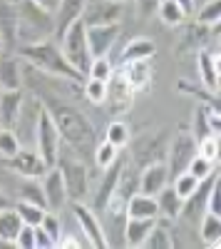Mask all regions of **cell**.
Wrapping results in <instances>:
<instances>
[{"mask_svg": "<svg viewBox=\"0 0 221 249\" xmlns=\"http://www.w3.org/2000/svg\"><path fill=\"white\" fill-rule=\"evenodd\" d=\"M40 100H43V107L47 110V115L52 117L55 127L60 132V140L67 142L75 152H87V150H95L97 144V132L92 127V122L79 112L75 110L72 105L67 102L57 100L55 95H43L37 92Z\"/></svg>", "mask_w": 221, "mask_h": 249, "instance_id": "cell-1", "label": "cell"}, {"mask_svg": "<svg viewBox=\"0 0 221 249\" xmlns=\"http://www.w3.org/2000/svg\"><path fill=\"white\" fill-rule=\"evenodd\" d=\"M17 55L23 57L28 65H32L35 70L52 75V77H63V80H72V82H85V77L79 75L70 62L65 60L63 50H60L57 43L52 40H40V43H28V45H20L15 48Z\"/></svg>", "mask_w": 221, "mask_h": 249, "instance_id": "cell-2", "label": "cell"}, {"mask_svg": "<svg viewBox=\"0 0 221 249\" xmlns=\"http://www.w3.org/2000/svg\"><path fill=\"white\" fill-rule=\"evenodd\" d=\"M15 10H17V40L23 45L52 37L55 23L50 10L40 8L32 0H15Z\"/></svg>", "mask_w": 221, "mask_h": 249, "instance_id": "cell-3", "label": "cell"}, {"mask_svg": "<svg viewBox=\"0 0 221 249\" xmlns=\"http://www.w3.org/2000/svg\"><path fill=\"white\" fill-rule=\"evenodd\" d=\"M60 50H63L65 60L70 65L87 77V70H90V62H92V55H90V48H87V37H85V23L82 20H75V23L65 30V35L57 40Z\"/></svg>", "mask_w": 221, "mask_h": 249, "instance_id": "cell-4", "label": "cell"}, {"mask_svg": "<svg viewBox=\"0 0 221 249\" xmlns=\"http://www.w3.org/2000/svg\"><path fill=\"white\" fill-rule=\"evenodd\" d=\"M57 167L63 172V182H65V192L70 202H85L87 192H90V175L87 167L75 157H63L57 155Z\"/></svg>", "mask_w": 221, "mask_h": 249, "instance_id": "cell-5", "label": "cell"}, {"mask_svg": "<svg viewBox=\"0 0 221 249\" xmlns=\"http://www.w3.org/2000/svg\"><path fill=\"white\" fill-rule=\"evenodd\" d=\"M164 155H167L164 132H147L132 142V160L137 170H144L152 162H162Z\"/></svg>", "mask_w": 221, "mask_h": 249, "instance_id": "cell-6", "label": "cell"}, {"mask_svg": "<svg viewBox=\"0 0 221 249\" xmlns=\"http://www.w3.org/2000/svg\"><path fill=\"white\" fill-rule=\"evenodd\" d=\"M60 132L55 127L52 117L47 115V110H40L37 115V155L43 157V162L47 164V170L57 164V155H60Z\"/></svg>", "mask_w": 221, "mask_h": 249, "instance_id": "cell-7", "label": "cell"}, {"mask_svg": "<svg viewBox=\"0 0 221 249\" xmlns=\"http://www.w3.org/2000/svg\"><path fill=\"white\" fill-rule=\"evenodd\" d=\"M196 155V140L191 137V132L179 130L174 142L169 144V155H167V170H169V179L176 177L179 172H184L189 167V162Z\"/></svg>", "mask_w": 221, "mask_h": 249, "instance_id": "cell-8", "label": "cell"}, {"mask_svg": "<svg viewBox=\"0 0 221 249\" xmlns=\"http://www.w3.org/2000/svg\"><path fill=\"white\" fill-rule=\"evenodd\" d=\"M79 20L85 23V28L119 23L122 20V3H117V0H87Z\"/></svg>", "mask_w": 221, "mask_h": 249, "instance_id": "cell-9", "label": "cell"}, {"mask_svg": "<svg viewBox=\"0 0 221 249\" xmlns=\"http://www.w3.org/2000/svg\"><path fill=\"white\" fill-rule=\"evenodd\" d=\"M72 214L79 224V232L87 239V244H92L95 249H105L107 247V239H105V232H102V224L95 217V212L85 202H72Z\"/></svg>", "mask_w": 221, "mask_h": 249, "instance_id": "cell-10", "label": "cell"}, {"mask_svg": "<svg viewBox=\"0 0 221 249\" xmlns=\"http://www.w3.org/2000/svg\"><path fill=\"white\" fill-rule=\"evenodd\" d=\"M119 23H110V25H90L85 28V37H87V48L92 57H110V50L114 48L117 37H119Z\"/></svg>", "mask_w": 221, "mask_h": 249, "instance_id": "cell-11", "label": "cell"}, {"mask_svg": "<svg viewBox=\"0 0 221 249\" xmlns=\"http://www.w3.org/2000/svg\"><path fill=\"white\" fill-rule=\"evenodd\" d=\"M219 182V172L214 170L211 175H206L204 179H199L196 184V190L184 199L182 204V217L187 219H202V214L206 212V199H209V192H211V187Z\"/></svg>", "mask_w": 221, "mask_h": 249, "instance_id": "cell-12", "label": "cell"}, {"mask_svg": "<svg viewBox=\"0 0 221 249\" xmlns=\"http://www.w3.org/2000/svg\"><path fill=\"white\" fill-rule=\"evenodd\" d=\"M5 160H8V167L20 177H43L47 172V164L37 155V150H23L20 147L15 155H10Z\"/></svg>", "mask_w": 221, "mask_h": 249, "instance_id": "cell-13", "label": "cell"}, {"mask_svg": "<svg viewBox=\"0 0 221 249\" xmlns=\"http://www.w3.org/2000/svg\"><path fill=\"white\" fill-rule=\"evenodd\" d=\"M85 3H87V0H57V5H55V10H52V23H55L52 37H55V40H60V37L65 35V30L75 23V20L82 18Z\"/></svg>", "mask_w": 221, "mask_h": 249, "instance_id": "cell-14", "label": "cell"}, {"mask_svg": "<svg viewBox=\"0 0 221 249\" xmlns=\"http://www.w3.org/2000/svg\"><path fill=\"white\" fill-rule=\"evenodd\" d=\"M43 192H45V210H63L65 202H67V192H65V182H63V172L60 167H50L43 175Z\"/></svg>", "mask_w": 221, "mask_h": 249, "instance_id": "cell-15", "label": "cell"}, {"mask_svg": "<svg viewBox=\"0 0 221 249\" xmlns=\"http://www.w3.org/2000/svg\"><path fill=\"white\" fill-rule=\"evenodd\" d=\"M119 170H122V160H114L110 167H105V175H102V182L95 190V197H92V210L102 212L105 207L114 199V190H117V179H119Z\"/></svg>", "mask_w": 221, "mask_h": 249, "instance_id": "cell-16", "label": "cell"}, {"mask_svg": "<svg viewBox=\"0 0 221 249\" xmlns=\"http://www.w3.org/2000/svg\"><path fill=\"white\" fill-rule=\"evenodd\" d=\"M169 184V170H167V162H152L147 167L139 172V192L142 195H149V197H157L159 190H164Z\"/></svg>", "mask_w": 221, "mask_h": 249, "instance_id": "cell-17", "label": "cell"}, {"mask_svg": "<svg viewBox=\"0 0 221 249\" xmlns=\"http://www.w3.org/2000/svg\"><path fill=\"white\" fill-rule=\"evenodd\" d=\"M132 95H134V90L125 80L122 70L112 72V77L107 80V95H105V100L112 105V112H127V107L132 105Z\"/></svg>", "mask_w": 221, "mask_h": 249, "instance_id": "cell-18", "label": "cell"}, {"mask_svg": "<svg viewBox=\"0 0 221 249\" xmlns=\"http://www.w3.org/2000/svg\"><path fill=\"white\" fill-rule=\"evenodd\" d=\"M0 43L3 50L17 48V10L13 0H0Z\"/></svg>", "mask_w": 221, "mask_h": 249, "instance_id": "cell-19", "label": "cell"}, {"mask_svg": "<svg viewBox=\"0 0 221 249\" xmlns=\"http://www.w3.org/2000/svg\"><path fill=\"white\" fill-rule=\"evenodd\" d=\"M196 65H199V80L202 85L211 92H219V82H221V72H219V53L211 50H199L196 55Z\"/></svg>", "mask_w": 221, "mask_h": 249, "instance_id": "cell-20", "label": "cell"}, {"mask_svg": "<svg viewBox=\"0 0 221 249\" xmlns=\"http://www.w3.org/2000/svg\"><path fill=\"white\" fill-rule=\"evenodd\" d=\"M23 90H0V127L13 130L23 110Z\"/></svg>", "mask_w": 221, "mask_h": 249, "instance_id": "cell-21", "label": "cell"}, {"mask_svg": "<svg viewBox=\"0 0 221 249\" xmlns=\"http://www.w3.org/2000/svg\"><path fill=\"white\" fill-rule=\"evenodd\" d=\"M122 75L129 82V88L134 92H144L152 85V68H149V60H137V62H127L122 65Z\"/></svg>", "mask_w": 221, "mask_h": 249, "instance_id": "cell-22", "label": "cell"}, {"mask_svg": "<svg viewBox=\"0 0 221 249\" xmlns=\"http://www.w3.org/2000/svg\"><path fill=\"white\" fill-rule=\"evenodd\" d=\"M154 224H157V217H127V222H125V244L142 247Z\"/></svg>", "mask_w": 221, "mask_h": 249, "instance_id": "cell-23", "label": "cell"}, {"mask_svg": "<svg viewBox=\"0 0 221 249\" xmlns=\"http://www.w3.org/2000/svg\"><path fill=\"white\" fill-rule=\"evenodd\" d=\"M0 90H23V68L17 57H0Z\"/></svg>", "mask_w": 221, "mask_h": 249, "instance_id": "cell-24", "label": "cell"}, {"mask_svg": "<svg viewBox=\"0 0 221 249\" xmlns=\"http://www.w3.org/2000/svg\"><path fill=\"white\" fill-rule=\"evenodd\" d=\"M182 204H184V199L174 192L172 184H167L164 190H159L157 207H159V214H162L164 219H179L182 217Z\"/></svg>", "mask_w": 221, "mask_h": 249, "instance_id": "cell-25", "label": "cell"}, {"mask_svg": "<svg viewBox=\"0 0 221 249\" xmlns=\"http://www.w3.org/2000/svg\"><path fill=\"white\" fill-rule=\"evenodd\" d=\"M139 190V170L137 167H129L127 170V162H122V170H119V179H117V190H114V197L127 204V199Z\"/></svg>", "mask_w": 221, "mask_h": 249, "instance_id": "cell-26", "label": "cell"}, {"mask_svg": "<svg viewBox=\"0 0 221 249\" xmlns=\"http://www.w3.org/2000/svg\"><path fill=\"white\" fill-rule=\"evenodd\" d=\"M157 55V45L147 37H134L132 43L125 48L122 57H119V65H127V62H137V60H152Z\"/></svg>", "mask_w": 221, "mask_h": 249, "instance_id": "cell-27", "label": "cell"}, {"mask_svg": "<svg viewBox=\"0 0 221 249\" xmlns=\"http://www.w3.org/2000/svg\"><path fill=\"white\" fill-rule=\"evenodd\" d=\"M127 217H159V207H157V197L134 192L127 199Z\"/></svg>", "mask_w": 221, "mask_h": 249, "instance_id": "cell-28", "label": "cell"}, {"mask_svg": "<svg viewBox=\"0 0 221 249\" xmlns=\"http://www.w3.org/2000/svg\"><path fill=\"white\" fill-rule=\"evenodd\" d=\"M20 227H23V219L15 212V207H5L0 210V242L3 244H13Z\"/></svg>", "mask_w": 221, "mask_h": 249, "instance_id": "cell-29", "label": "cell"}, {"mask_svg": "<svg viewBox=\"0 0 221 249\" xmlns=\"http://www.w3.org/2000/svg\"><path fill=\"white\" fill-rule=\"evenodd\" d=\"M176 88H179V92L194 95V97H196L199 102H202L204 107H209V110H214V112H219V110H221L219 92H211V90H206L204 85H202V88H196V85H191V82H187V80H179V82H176Z\"/></svg>", "mask_w": 221, "mask_h": 249, "instance_id": "cell-30", "label": "cell"}, {"mask_svg": "<svg viewBox=\"0 0 221 249\" xmlns=\"http://www.w3.org/2000/svg\"><path fill=\"white\" fill-rule=\"evenodd\" d=\"M202 239L209 244V247H219V239H221V214H216V212H204L202 214Z\"/></svg>", "mask_w": 221, "mask_h": 249, "instance_id": "cell-31", "label": "cell"}, {"mask_svg": "<svg viewBox=\"0 0 221 249\" xmlns=\"http://www.w3.org/2000/svg\"><path fill=\"white\" fill-rule=\"evenodd\" d=\"M20 199L37 204L45 210V192H43V182H37V177H25L23 187H20Z\"/></svg>", "mask_w": 221, "mask_h": 249, "instance_id": "cell-32", "label": "cell"}, {"mask_svg": "<svg viewBox=\"0 0 221 249\" xmlns=\"http://www.w3.org/2000/svg\"><path fill=\"white\" fill-rule=\"evenodd\" d=\"M157 13H159V18H162V23H164V25H172V28L182 25L184 20H187V13L179 8L174 0H162V3H159V8H157Z\"/></svg>", "mask_w": 221, "mask_h": 249, "instance_id": "cell-33", "label": "cell"}, {"mask_svg": "<svg viewBox=\"0 0 221 249\" xmlns=\"http://www.w3.org/2000/svg\"><path fill=\"white\" fill-rule=\"evenodd\" d=\"M105 140L112 142L114 147H125V144H129V127H127V122L122 120H114L107 124V132H105Z\"/></svg>", "mask_w": 221, "mask_h": 249, "instance_id": "cell-34", "label": "cell"}, {"mask_svg": "<svg viewBox=\"0 0 221 249\" xmlns=\"http://www.w3.org/2000/svg\"><path fill=\"white\" fill-rule=\"evenodd\" d=\"M13 207H15V212L20 214V219H23V224H30V227H37L40 219H43V214H45L43 207L30 204V202H23V199H20L17 204H13Z\"/></svg>", "mask_w": 221, "mask_h": 249, "instance_id": "cell-35", "label": "cell"}, {"mask_svg": "<svg viewBox=\"0 0 221 249\" xmlns=\"http://www.w3.org/2000/svg\"><path fill=\"white\" fill-rule=\"evenodd\" d=\"M82 95H85L90 102H95V105H102L105 95H107V82L95 80V77H85V82H82Z\"/></svg>", "mask_w": 221, "mask_h": 249, "instance_id": "cell-36", "label": "cell"}, {"mask_svg": "<svg viewBox=\"0 0 221 249\" xmlns=\"http://www.w3.org/2000/svg\"><path fill=\"white\" fill-rule=\"evenodd\" d=\"M95 164L99 170H105V167H110V164L117 160V152H119V147H114L112 142H99V144H95Z\"/></svg>", "mask_w": 221, "mask_h": 249, "instance_id": "cell-37", "label": "cell"}, {"mask_svg": "<svg viewBox=\"0 0 221 249\" xmlns=\"http://www.w3.org/2000/svg\"><path fill=\"white\" fill-rule=\"evenodd\" d=\"M196 184H199V179L189 172V170H184V172H179L176 177H172V187H174V192L182 197V199H187L194 190H196Z\"/></svg>", "mask_w": 221, "mask_h": 249, "instance_id": "cell-38", "label": "cell"}, {"mask_svg": "<svg viewBox=\"0 0 221 249\" xmlns=\"http://www.w3.org/2000/svg\"><path fill=\"white\" fill-rule=\"evenodd\" d=\"M219 20H221V0H206L204 8L199 10V15H196V23L219 25Z\"/></svg>", "mask_w": 221, "mask_h": 249, "instance_id": "cell-39", "label": "cell"}, {"mask_svg": "<svg viewBox=\"0 0 221 249\" xmlns=\"http://www.w3.org/2000/svg\"><path fill=\"white\" fill-rule=\"evenodd\" d=\"M114 72V65L110 62V57H92L90 62V70H87V77H95V80H102L107 82Z\"/></svg>", "mask_w": 221, "mask_h": 249, "instance_id": "cell-40", "label": "cell"}, {"mask_svg": "<svg viewBox=\"0 0 221 249\" xmlns=\"http://www.w3.org/2000/svg\"><path fill=\"white\" fill-rule=\"evenodd\" d=\"M206 110L209 107H199L196 110V115H194V132H191V137L199 142V140H204V137H209V135H216L214 130H211V124H209V117H206Z\"/></svg>", "mask_w": 221, "mask_h": 249, "instance_id": "cell-41", "label": "cell"}, {"mask_svg": "<svg viewBox=\"0 0 221 249\" xmlns=\"http://www.w3.org/2000/svg\"><path fill=\"white\" fill-rule=\"evenodd\" d=\"M144 247H149V249H169V247H172L169 232L164 230V227L154 224V227H152V232H149L147 239H144Z\"/></svg>", "mask_w": 221, "mask_h": 249, "instance_id": "cell-42", "label": "cell"}, {"mask_svg": "<svg viewBox=\"0 0 221 249\" xmlns=\"http://www.w3.org/2000/svg\"><path fill=\"white\" fill-rule=\"evenodd\" d=\"M196 155L216 162V157H219V135H209L204 140H199L196 142Z\"/></svg>", "mask_w": 221, "mask_h": 249, "instance_id": "cell-43", "label": "cell"}, {"mask_svg": "<svg viewBox=\"0 0 221 249\" xmlns=\"http://www.w3.org/2000/svg\"><path fill=\"white\" fill-rule=\"evenodd\" d=\"M196 179H204L206 175H211L216 167H214V162L211 160H206V157H202V155H194V160L189 162V167H187Z\"/></svg>", "mask_w": 221, "mask_h": 249, "instance_id": "cell-44", "label": "cell"}, {"mask_svg": "<svg viewBox=\"0 0 221 249\" xmlns=\"http://www.w3.org/2000/svg\"><path fill=\"white\" fill-rule=\"evenodd\" d=\"M20 150V142L15 137L13 130H5V127H0V155L3 157H10Z\"/></svg>", "mask_w": 221, "mask_h": 249, "instance_id": "cell-45", "label": "cell"}, {"mask_svg": "<svg viewBox=\"0 0 221 249\" xmlns=\"http://www.w3.org/2000/svg\"><path fill=\"white\" fill-rule=\"evenodd\" d=\"M37 227H43V230H45V232H47V234H50L55 242L60 239V230H63V227H60V219H57V214H55V212H45Z\"/></svg>", "mask_w": 221, "mask_h": 249, "instance_id": "cell-46", "label": "cell"}, {"mask_svg": "<svg viewBox=\"0 0 221 249\" xmlns=\"http://www.w3.org/2000/svg\"><path fill=\"white\" fill-rule=\"evenodd\" d=\"M13 244H17L20 249H35V227L23 224V227H20V232H17V237H15V242H13Z\"/></svg>", "mask_w": 221, "mask_h": 249, "instance_id": "cell-47", "label": "cell"}, {"mask_svg": "<svg viewBox=\"0 0 221 249\" xmlns=\"http://www.w3.org/2000/svg\"><path fill=\"white\" fill-rule=\"evenodd\" d=\"M57 242L43 230V227H35V247H40V249H47V247H55Z\"/></svg>", "mask_w": 221, "mask_h": 249, "instance_id": "cell-48", "label": "cell"}, {"mask_svg": "<svg viewBox=\"0 0 221 249\" xmlns=\"http://www.w3.org/2000/svg\"><path fill=\"white\" fill-rule=\"evenodd\" d=\"M206 212H216V214H219V182L211 187V192H209V199H206Z\"/></svg>", "mask_w": 221, "mask_h": 249, "instance_id": "cell-49", "label": "cell"}, {"mask_svg": "<svg viewBox=\"0 0 221 249\" xmlns=\"http://www.w3.org/2000/svg\"><path fill=\"white\" fill-rule=\"evenodd\" d=\"M159 3H162V0H137L139 13H142V15H152V13H157Z\"/></svg>", "mask_w": 221, "mask_h": 249, "instance_id": "cell-50", "label": "cell"}, {"mask_svg": "<svg viewBox=\"0 0 221 249\" xmlns=\"http://www.w3.org/2000/svg\"><path fill=\"white\" fill-rule=\"evenodd\" d=\"M174 3H176L179 8H182L187 15H189V13H194V0H174Z\"/></svg>", "mask_w": 221, "mask_h": 249, "instance_id": "cell-51", "label": "cell"}, {"mask_svg": "<svg viewBox=\"0 0 221 249\" xmlns=\"http://www.w3.org/2000/svg\"><path fill=\"white\" fill-rule=\"evenodd\" d=\"M32 3H37L40 8H45V10H55V5H57V0H32Z\"/></svg>", "mask_w": 221, "mask_h": 249, "instance_id": "cell-52", "label": "cell"}, {"mask_svg": "<svg viewBox=\"0 0 221 249\" xmlns=\"http://www.w3.org/2000/svg\"><path fill=\"white\" fill-rule=\"evenodd\" d=\"M5 207H13V202H10L3 192H0V210H5Z\"/></svg>", "mask_w": 221, "mask_h": 249, "instance_id": "cell-53", "label": "cell"}, {"mask_svg": "<svg viewBox=\"0 0 221 249\" xmlns=\"http://www.w3.org/2000/svg\"><path fill=\"white\" fill-rule=\"evenodd\" d=\"M117 3H122V5H125V3H132V0H117Z\"/></svg>", "mask_w": 221, "mask_h": 249, "instance_id": "cell-54", "label": "cell"}, {"mask_svg": "<svg viewBox=\"0 0 221 249\" xmlns=\"http://www.w3.org/2000/svg\"><path fill=\"white\" fill-rule=\"evenodd\" d=\"M0 53H3V43H0Z\"/></svg>", "mask_w": 221, "mask_h": 249, "instance_id": "cell-55", "label": "cell"}, {"mask_svg": "<svg viewBox=\"0 0 221 249\" xmlns=\"http://www.w3.org/2000/svg\"><path fill=\"white\" fill-rule=\"evenodd\" d=\"M13 3H15V0H13Z\"/></svg>", "mask_w": 221, "mask_h": 249, "instance_id": "cell-56", "label": "cell"}]
</instances>
